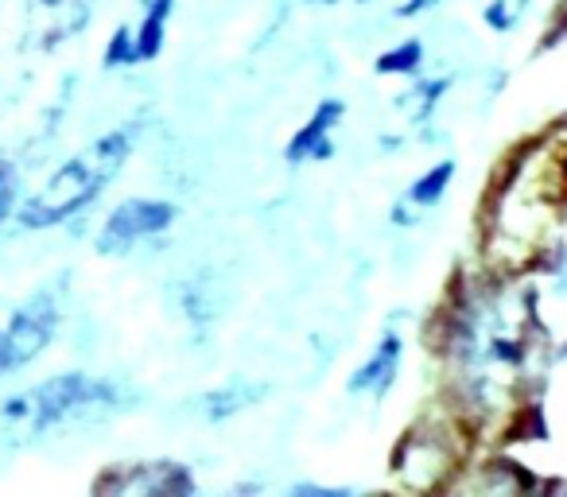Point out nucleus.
I'll use <instances>...</instances> for the list:
<instances>
[{
    "label": "nucleus",
    "instance_id": "nucleus-1",
    "mask_svg": "<svg viewBox=\"0 0 567 497\" xmlns=\"http://www.w3.org/2000/svg\"><path fill=\"white\" fill-rule=\"evenodd\" d=\"M567 206V152L548 144L517 152L486 206V261L497 277H517L540 261Z\"/></svg>",
    "mask_w": 567,
    "mask_h": 497
},
{
    "label": "nucleus",
    "instance_id": "nucleus-5",
    "mask_svg": "<svg viewBox=\"0 0 567 497\" xmlns=\"http://www.w3.org/2000/svg\"><path fill=\"white\" fill-rule=\"evenodd\" d=\"M175 221V206L159 203V198H128L117 210L105 218L102 234H97V249L102 253H125L136 241H148V237L164 234Z\"/></svg>",
    "mask_w": 567,
    "mask_h": 497
},
{
    "label": "nucleus",
    "instance_id": "nucleus-18",
    "mask_svg": "<svg viewBox=\"0 0 567 497\" xmlns=\"http://www.w3.org/2000/svg\"><path fill=\"white\" fill-rule=\"evenodd\" d=\"M323 4H334V0H323Z\"/></svg>",
    "mask_w": 567,
    "mask_h": 497
},
{
    "label": "nucleus",
    "instance_id": "nucleus-3",
    "mask_svg": "<svg viewBox=\"0 0 567 497\" xmlns=\"http://www.w3.org/2000/svg\"><path fill=\"white\" fill-rule=\"evenodd\" d=\"M113 401V389L86 373H59L43 385L28 389L20 396H9L0 404V424L17 427V432H51V427L79 420L94 408H105Z\"/></svg>",
    "mask_w": 567,
    "mask_h": 497
},
{
    "label": "nucleus",
    "instance_id": "nucleus-14",
    "mask_svg": "<svg viewBox=\"0 0 567 497\" xmlns=\"http://www.w3.org/2000/svg\"><path fill=\"white\" fill-rule=\"evenodd\" d=\"M133 63H141V55H136V32L133 28H117L110 48H105V66H133Z\"/></svg>",
    "mask_w": 567,
    "mask_h": 497
},
{
    "label": "nucleus",
    "instance_id": "nucleus-2",
    "mask_svg": "<svg viewBox=\"0 0 567 497\" xmlns=\"http://www.w3.org/2000/svg\"><path fill=\"white\" fill-rule=\"evenodd\" d=\"M133 136L136 128H113L105 133L102 141H94L86 152H79L74 159H66L40 190L24 203L20 210V221L28 229H43V226H59L66 221L71 214L86 210L97 195L105 190V183L125 167L128 148H133Z\"/></svg>",
    "mask_w": 567,
    "mask_h": 497
},
{
    "label": "nucleus",
    "instance_id": "nucleus-4",
    "mask_svg": "<svg viewBox=\"0 0 567 497\" xmlns=\"http://www.w3.org/2000/svg\"><path fill=\"white\" fill-rule=\"evenodd\" d=\"M466 463V435L463 424L447 420H420L404 432L393 451V474L412 494H435L447 489L455 470Z\"/></svg>",
    "mask_w": 567,
    "mask_h": 497
},
{
    "label": "nucleus",
    "instance_id": "nucleus-9",
    "mask_svg": "<svg viewBox=\"0 0 567 497\" xmlns=\"http://www.w3.org/2000/svg\"><path fill=\"white\" fill-rule=\"evenodd\" d=\"M342 113H347V105L339 102V97H323V102L311 110L308 125L300 128V133L288 141V148H284V156H288V164H308V159H327L331 156V136L334 128H339Z\"/></svg>",
    "mask_w": 567,
    "mask_h": 497
},
{
    "label": "nucleus",
    "instance_id": "nucleus-16",
    "mask_svg": "<svg viewBox=\"0 0 567 497\" xmlns=\"http://www.w3.org/2000/svg\"><path fill=\"white\" fill-rule=\"evenodd\" d=\"M17 190H20V179H17V167L12 164H0V221L12 214V203H17Z\"/></svg>",
    "mask_w": 567,
    "mask_h": 497
},
{
    "label": "nucleus",
    "instance_id": "nucleus-7",
    "mask_svg": "<svg viewBox=\"0 0 567 497\" xmlns=\"http://www.w3.org/2000/svg\"><path fill=\"white\" fill-rule=\"evenodd\" d=\"M102 494H125V497H187L195 494L187 466L179 463H125L113 466L102 482Z\"/></svg>",
    "mask_w": 567,
    "mask_h": 497
},
{
    "label": "nucleus",
    "instance_id": "nucleus-11",
    "mask_svg": "<svg viewBox=\"0 0 567 497\" xmlns=\"http://www.w3.org/2000/svg\"><path fill=\"white\" fill-rule=\"evenodd\" d=\"M172 9H175V0H152L144 20L136 24V55H141V63L156 59L159 48H164V32H167V20H172Z\"/></svg>",
    "mask_w": 567,
    "mask_h": 497
},
{
    "label": "nucleus",
    "instance_id": "nucleus-17",
    "mask_svg": "<svg viewBox=\"0 0 567 497\" xmlns=\"http://www.w3.org/2000/svg\"><path fill=\"white\" fill-rule=\"evenodd\" d=\"M43 4H63V0H43Z\"/></svg>",
    "mask_w": 567,
    "mask_h": 497
},
{
    "label": "nucleus",
    "instance_id": "nucleus-12",
    "mask_svg": "<svg viewBox=\"0 0 567 497\" xmlns=\"http://www.w3.org/2000/svg\"><path fill=\"white\" fill-rule=\"evenodd\" d=\"M451 179H455V159H440L432 172H424L416 183H412L404 198H409L412 206H435L443 195H447Z\"/></svg>",
    "mask_w": 567,
    "mask_h": 497
},
{
    "label": "nucleus",
    "instance_id": "nucleus-15",
    "mask_svg": "<svg viewBox=\"0 0 567 497\" xmlns=\"http://www.w3.org/2000/svg\"><path fill=\"white\" fill-rule=\"evenodd\" d=\"M525 9H528V0H489L486 24L497 28V32H509V28L525 17Z\"/></svg>",
    "mask_w": 567,
    "mask_h": 497
},
{
    "label": "nucleus",
    "instance_id": "nucleus-13",
    "mask_svg": "<svg viewBox=\"0 0 567 497\" xmlns=\"http://www.w3.org/2000/svg\"><path fill=\"white\" fill-rule=\"evenodd\" d=\"M420 66H424V43L420 40H404L393 51L378 55V74H389V79H416Z\"/></svg>",
    "mask_w": 567,
    "mask_h": 497
},
{
    "label": "nucleus",
    "instance_id": "nucleus-8",
    "mask_svg": "<svg viewBox=\"0 0 567 497\" xmlns=\"http://www.w3.org/2000/svg\"><path fill=\"white\" fill-rule=\"evenodd\" d=\"M451 494H478V497H517L533 489V478L517 463L486 458V463H463L451 478Z\"/></svg>",
    "mask_w": 567,
    "mask_h": 497
},
{
    "label": "nucleus",
    "instance_id": "nucleus-6",
    "mask_svg": "<svg viewBox=\"0 0 567 497\" xmlns=\"http://www.w3.org/2000/svg\"><path fill=\"white\" fill-rule=\"evenodd\" d=\"M55 327H59V311H55V303H51L48 296L32 300L24 311H17V319L0 331V377H4V373H12L17 365L32 362V358L51 342Z\"/></svg>",
    "mask_w": 567,
    "mask_h": 497
},
{
    "label": "nucleus",
    "instance_id": "nucleus-10",
    "mask_svg": "<svg viewBox=\"0 0 567 497\" xmlns=\"http://www.w3.org/2000/svg\"><path fill=\"white\" fill-rule=\"evenodd\" d=\"M401 358H404L401 339L389 331L385 339L373 346V354L354 370V377H350V393H358V396H385L389 389H393L396 373H401Z\"/></svg>",
    "mask_w": 567,
    "mask_h": 497
}]
</instances>
